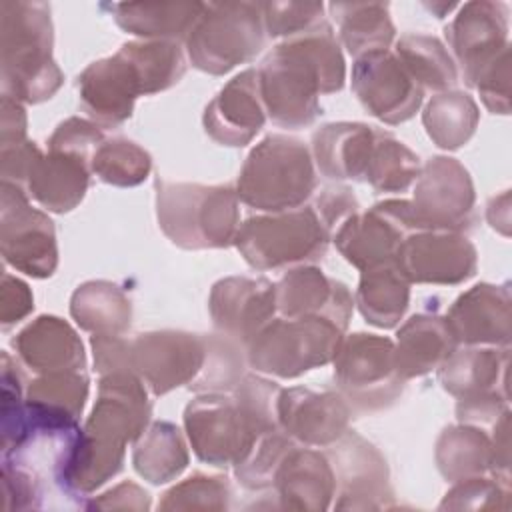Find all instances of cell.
Segmentation results:
<instances>
[{"instance_id":"cell-34","label":"cell","mask_w":512,"mask_h":512,"mask_svg":"<svg viewBox=\"0 0 512 512\" xmlns=\"http://www.w3.org/2000/svg\"><path fill=\"white\" fill-rule=\"evenodd\" d=\"M70 314L82 330L92 334H122L130 326L132 304L120 286L92 280L72 294Z\"/></svg>"},{"instance_id":"cell-9","label":"cell","mask_w":512,"mask_h":512,"mask_svg":"<svg viewBox=\"0 0 512 512\" xmlns=\"http://www.w3.org/2000/svg\"><path fill=\"white\" fill-rule=\"evenodd\" d=\"M338 394L352 414H374L390 408L404 382L394 364V342L386 336L356 332L342 338L334 356Z\"/></svg>"},{"instance_id":"cell-26","label":"cell","mask_w":512,"mask_h":512,"mask_svg":"<svg viewBox=\"0 0 512 512\" xmlns=\"http://www.w3.org/2000/svg\"><path fill=\"white\" fill-rule=\"evenodd\" d=\"M12 346L20 364L36 374L74 372L86 368V354L80 336L58 316H38L12 338Z\"/></svg>"},{"instance_id":"cell-12","label":"cell","mask_w":512,"mask_h":512,"mask_svg":"<svg viewBox=\"0 0 512 512\" xmlns=\"http://www.w3.org/2000/svg\"><path fill=\"white\" fill-rule=\"evenodd\" d=\"M410 204L420 230L462 232L476 220L472 178L448 156H434L420 168Z\"/></svg>"},{"instance_id":"cell-13","label":"cell","mask_w":512,"mask_h":512,"mask_svg":"<svg viewBox=\"0 0 512 512\" xmlns=\"http://www.w3.org/2000/svg\"><path fill=\"white\" fill-rule=\"evenodd\" d=\"M418 230L410 200L392 198L374 204L368 212L352 214L336 228L332 240L352 266L366 270L392 262L404 238Z\"/></svg>"},{"instance_id":"cell-31","label":"cell","mask_w":512,"mask_h":512,"mask_svg":"<svg viewBox=\"0 0 512 512\" xmlns=\"http://www.w3.org/2000/svg\"><path fill=\"white\" fill-rule=\"evenodd\" d=\"M204 4L200 2H132L114 4L116 24L146 40H186Z\"/></svg>"},{"instance_id":"cell-52","label":"cell","mask_w":512,"mask_h":512,"mask_svg":"<svg viewBox=\"0 0 512 512\" xmlns=\"http://www.w3.org/2000/svg\"><path fill=\"white\" fill-rule=\"evenodd\" d=\"M34 308V296L26 282L4 272L0 286V324L4 330L26 318Z\"/></svg>"},{"instance_id":"cell-45","label":"cell","mask_w":512,"mask_h":512,"mask_svg":"<svg viewBox=\"0 0 512 512\" xmlns=\"http://www.w3.org/2000/svg\"><path fill=\"white\" fill-rule=\"evenodd\" d=\"M230 484L224 476L192 474L172 486L158 502L160 510H226L230 502Z\"/></svg>"},{"instance_id":"cell-42","label":"cell","mask_w":512,"mask_h":512,"mask_svg":"<svg viewBox=\"0 0 512 512\" xmlns=\"http://www.w3.org/2000/svg\"><path fill=\"white\" fill-rule=\"evenodd\" d=\"M92 172L106 184L112 186H136L150 174V154L136 142L126 138L104 140L90 162Z\"/></svg>"},{"instance_id":"cell-40","label":"cell","mask_w":512,"mask_h":512,"mask_svg":"<svg viewBox=\"0 0 512 512\" xmlns=\"http://www.w3.org/2000/svg\"><path fill=\"white\" fill-rule=\"evenodd\" d=\"M418 156L390 132L376 130L372 154L364 172L376 192H404L420 174Z\"/></svg>"},{"instance_id":"cell-3","label":"cell","mask_w":512,"mask_h":512,"mask_svg":"<svg viewBox=\"0 0 512 512\" xmlns=\"http://www.w3.org/2000/svg\"><path fill=\"white\" fill-rule=\"evenodd\" d=\"M52 20L44 2L0 4L2 96L38 104L54 96L62 72L52 60Z\"/></svg>"},{"instance_id":"cell-25","label":"cell","mask_w":512,"mask_h":512,"mask_svg":"<svg viewBox=\"0 0 512 512\" xmlns=\"http://www.w3.org/2000/svg\"><path fill=\"white\" fill-rule=\"evenodd\" d=\"M270 490L284 510H326L336 496V476L324 452L296 444L276 468Z\"/></svg>"},{"instance_id":"cell-32","label":"cell","mask_w":512,"mask_h":512,"mask_svg":"<svg viewBox=\"0 0 512 512\" xmlns=\"http://www.w3.org/2000/svg\"><path fill=\"white\" fill-rule=\"evenodd\" d=\"M410 302V282L396 266V260L362 270L356 290L360 314L376 328H394Z\"/></svg>"},{"instance_id":"cell-10","label":"cell","mask_w":512,"mask_h":512,"mask_svg":"<svg viewBox=\"0 0 512 512\" xmlns=\"http://www.w3.org/2000/svg\"><path fill=\"white\" fill-rule=\"evenodd\" d=\"M184 428L194 454L220 468L234 466L266 434L246 416L232 392H206L194 398L184 410Z\"/></svg>"},{"instance_id":"cell-35","label":"cell","mask_w":512,"mask_h":512,"mask_svg":"<svg viewBox=\"0 0 512 512\" xmlns=\"http://www.w3.org/2000/svg\"><path fill=\"white\" fill-rule=\"evenodd\" d=\"M436 466L448 482L484 476L492 466V438L480 426H450L436 442Z\"/></svg>"},{"instance_id":"cell-16","label":"cell","mask_w":512,"mask_h":512,"mask_svg":"<svg viewBox=\"0 0 512 512\" xmlns=\"http://www.w3.org/2000/svg\"><path fill=\"white\" fill-rule=\"evenodd\" d=\"M352 90L366 112L386 124L410 120L424 98V90L390 50H374L356 58Z\"/></svg>"},{"instance_id":"cell-5","label":"cell","mask_w":512,"mask_h":512,"mask_svg":"<svg viewBox=\"0 0 512 512\" xmlns=\"http://www.w3.org/2000/svg\"><path fill=\"white\" fill-rule=\"evenodd\" d=\"M316 188V170L306 144L270 134L248 154L238 182V200L266 214L302 208Z\"/></svg>"},{"instance_id":"cell-4","label":"cell","mask_w":512,"mask_h":512,"mask_svg":"<svg viewBox=\"0 0 512 512\" xmlns=\"http://www.w3.org/2000/svg\"><path fill=\"white\" fill-rule=\"evenodd\" d=\"M156 214L168 240L186 250L226 248L240 228L236 188L156 178Z\"/></svg>"},{"instance_id":"cell-6","label":"cell","mask_w":512,"mask_h":512,"mask_svg":"<svg viewBox=\"0 0 512 512\" xmlns=\"http://www.w3.org/2000/svg\"><path fill=\"white\" fill-rule=\"evenodd\" d=\"M332 234L312 206L258 214L240 224L234 246L258 270L306 266L322 260Z\"/></svg>"},{"instance_id":"cell-55","label":"cell","mask_w":512,"mask_h":512,"mask_svg":"<svg viewBox=\"0 0 512 512\" xmlns=\"http://www.w3.org/2000/svg\"><path fill=\"white\" fill-rule=\"evenodd\" d=\"M84 508L96 510H148L150 508V494L134 482H122L112 490L92 498Z\"/></svg>"},{"instance_id":"cell-14","label":"cell","mask_w":512,"mask_h":512,"mask_svg":"<svg viewBox=\"0 0 512 512\" xmlns=\"http://www.w3.org/2000/svg\"><path fill=\"white\" fill-rule=\"evenodd\" d=\"M326 452L336 476L338 510H382L394 502L390 472L382 452L358 436L346 432Z\"/></svg>"},{"instance_id":"cell-8","label":"cell","mask_w":512,"mask_h":512,"mask_svg":"<svg viewBox=\"0 0 512 512\" xmlns=\"http://www.w3.org/2000/svg\"><path fill=\"white\" fill-rule=\"evenodd\" d=\"M344 330L322 316L274 318L248 344L246 362L262 374L298 378L334 360Z\"/></svg>"},{"instance_id":"cell-17","label":"cell","mask_w":512,"mask_h":512,"mask_svg":"<svg viewBox=\"0 0 512 512\" xmlns=\"http://www.w3.org/2000/svg\"><path fill=\"white\" fill-rule=\"evenodd\" d=\"M396 266L410 284H460L476 272V248L460 232L418 230L404 238Z\"/></svg>"},{"instance_id":"cell-21","label":"cell","mask_w":512,"mask_h":512,"mask_svg":"<svg viewBox=\"0 0 512 512\" xmlns=\"http://www.w3.org/2000/svg\"><path fill=\"white\" fill-rule=\"evenodd\" d=\"M80 106L100 128H116L132 116L140 80L130 62L116 52L114 56L92 62L78 76Z\"/></svg>"},{"instance_id":"cell-48","label":"cell","mask_w":512,"mask_h":512,"mask_svg":"<svg viewBox=\"0 0 512 512\" xmlns=\"http://www.w3.org/2000/svg\"><path fill=\"white\" fill-rule=\"evenodd\" d=\"M42 484L36 474L20 464L2 460V508L34 510L42 506Z\"/></svg>"},{"instance_id":"cell-50","label":"cell","mask_w":512,"mask_h":512,"mask_svg":"<svg viewBox=\"0 0 512 512\" xmlns=\"http://www.w3.org/2000/svg\"><path fill=\"white\" fill-rule=\"evenodd\" d=\"M474 88H478L484 106L494 114H508L510 110V50H506L494 64H490Z\"/></svg>"},{"instance_id":"cell-19","label":"cell","mask_w":512,"mask_h":512,"mask_svg":"<svg viewBox=\"0 0 512 512\" xmlns=\"http://www.w3.org/2000/svg\"><path fill=\"white\" fill-rule=\"evenodd\" d=\"M212 324L246 348V344L276 318L274 284L264 278L230 276L212 286L208 300Z\"/></svg>"},{"instance_id":"cell-28","label":"cell","mask_w":512,"mask_h":512,"mask_svg":"<svg viewBox=\"0 0 512 512\" xmlns=\"http://www.w3.org/2000/svg\"><path fill=\"white\" fill-rule=\"evenodd\" d=\"M90 172V160L48 150V154L36 160L26 182V194L50 212H70L82 202L90 184Z\"/></svg>"},{"instance_id":"cell-15","label":"cell","mask_w":512,"mask_h":512,"mask_svg":"<svg viewBox=\"0 0 512 512\" xmlns=\"http://www.w3.org/2000/svg\"><path fill=\"white\" fill-rule=\"evenodd\" d=\"M204 354V336L188 332H146L130 340L132 372L154 396L190 384L204 364Z\"/></svg>"},{"instance_id":"cell-37","label":"cell","mask_w":512,"mask_h":512,"mask_svg":"<svg viewBox=\"0 0 512 512\" xmlns=\"http://www.w3.org/2000/svg\"><path fill=\"white\" fill-rule=\"evenodd\" d=\"M394 56L422 90L448 92L458 82L456 62L446 46L428 34H404L396 42Z\"/></svg>"},{"instance_id":"cell-18","label":"cell","mask_w":512,"mask_h":512,"mask_svg":"<svg viewBox=\"0 0 512 512\" xmlns=\"http://www.w3.org/2000/svg\"><path fill=\"white\" fill-rule=\"evenodd\" d=\"M446 40L460 64L462 78L474 86L480 74L508 48L506 6L500 2H468L446 26Z\"/></svg>"},{"instance_id":"cell-33","label":"cell","mask_w":512,"mask_h":512,"mask_svg":"<svg viewBox=\"0 0 512 512\" xmlns=\"http://www.w3.org/2000/svg\"><path fill=\"white\" fill-rule=\"evenodd\" d=\"M134 470L150 484H166L188 466V448L178 426L166 420L152 422L134 442Z\"/></svg>"},{"instance_id":"cell-1","label":"cell","mask_w":512,"mask_h":512,"mask_svg":"<svg viewBox=\"0 0 512 512\" xmlns=\"http://www.w3.org/2000/svg\"><path fill=\"white\" fill-rule=\"evenodd\" d=\"M152 404L146 384L134 372L100 378L98 398L84 428L68 448L56 484L66 496H88L124 466L126 444L148 428Z\"/></svg>"},{"instance_id":"cell-2","label":"cell","mask_w":512,"mask_h":512,"mask_svg":"<svg viewBox=\"0 0 512 512\" xmlns=\"http://www.w3.org/2000/svg\"><path fill=\"white\" fill-rule=\"evenodd\" d=\"M258 88L268 118L282 128L310 126L320 114V94L344 86L346 68L328 22L286 38L262 62Z\"/></svg>"},{"instance_id":"cell-51","label":"cell","mask_w":512,"mask_h":512,"mask_svg":"<svg viewBox=\"0 0 512 512\" xmlns=\"http://www.w3.org/2000/svg\"><path fill=\"white\" fill-rule=\"evenodd\" d=\"M42 156L40 148L30 142L28 138L14 144H4L0 154L2 164V182L14 184L26 192L28 176L36 164V160Z\"/></svg>"},{"instance_id":"cell-53","label":"cell","mask_w":512,"mask_h":512,"mask_svg":"<svg viewBox=\"0 0 512 512\" xmlns=\"http://www.w3.org/2000/svg\"><path fill=\"white\" fill-rule=\"evenodd\" d=\"M94 366L104 376L110 372H132L130 340L122 334H94L92 340Z\"/></svg>"},{"instance_id":"cell-43","label":"cell","mask_w":512,"mask_h":512,"mask_svg":"<svg viewBox=\"0 0 512 512\" xmlns=\"http://www.w3.org/2000/svg\"><path fill=\"white\" fill-rule=\"evenodd\" d=\"M286 432L280 428L262 434L250 450L234 464V474L238 482L252 492H266L272 486V478L282 458L296 446Z\"/></svg>"},{"instance_id":"cell-30","label":"cell","mask_w":512,"mask_h":512,"mask_svg":"<svg viewBox=\"0 0 512 512\" xmlns=\"http://www.w3.org/2000/svg\"><path fill=\"white\" fill-rule=\"evenodd\" d=\"M438 380L446 392L462 398L484 394L506 396L508 348L468 346L454 350L438 368Z\"/></svg>"},{"instance_id":"cell-24","label":"cell","mask_w":512,"mask_h":512,"mask_svg":"<svg viewBox=\"0 0 512 512\" xmlns=\"http://www.w3.org/2000/svg\"><path fill=\"white\" fill-rule=\"evenodd\" d=\"M510 292L508 286L478 284L460 294L446 314L458 344L502 346L510 342Z\"/></svg>"},{"instance_id":"cell-22","label":"cell","mask_w":512,"mask_h":512,"mask_svg":"<svg viewBox=\"0 0 512 512\" xmlns=\"http://www.w3.org/2000/svg\"><path fill=\"white\" fill-rule=\"evenodd\" d=\"M276 312L282 318H306L322 316L344 332L352 316V294L348 288L322 274L314 266H298L286 272L278 284H274Z\"/></svg>"},{"instance_id":"cell-36","label":"cell","mask_w":512,"mask_h":512,"mask_svg":"<svg viewBox=\"0 0 512 512\" xmlns=\"http://www.w3.org/2000/svg\"><path fill=\"white\" fill-rule=\"evenodd\" d=\"M328 10L338 22L340 38L352 56L388 50L394 40V24L388 4L382 2H336Z\"/></svg>"},{"instance_id":"cell-29","label":"cell","mask_w":512,"mask_h":512,"mask_svg":"<svg viewBox=\"0 0 512 512\" xmlns=\"http://www.w3.org/2000/svg\"><path fill=\"white\" fill-rule=\"evenodd\" d=\"M456 348L458 342L446 318L438 314H414L396 334V372L402 380L424 376L436 370Z\"/></svg>"},{"instance_id":"cell-39","label":"cell","mask_w":512,"mask_h":512,"mask_svg":"<svg viewBox=\"0 0 512 512\" xmlns=\"http://www.w3.org/2000/svg\"><path fill=\"white\" fill-rule=\"evenodd\" d=\"M476 102L456 90L436 94L422 114L424 128L436 146L444 150H456L464 146L478 126Z\"/></svg>"},{"instance_id":"cell-27","label":"cell","mask_w":512,"mask_h":512,"mask_svg":"<svg viewBox=\"0 0 512 512\" xmlns=\"http://www.w3.org/2000/svg\"><path fill=\"white\" fill-rule=\"evenodd\" d=\"M376 128L362 122H330L312 136V154L318 170L332 180H362Z\"/></svg>"},{"instance_id":"cell-41","label":"cell","mask_w":512,"mask_h":512,"mask_svg":"<svg viewBox=\"0 0 512 512\" xmlns=\"http://www.w3.org/2000/svg\"><path fill=\"white\" fill-rule=\"evenodd\" d=\"M204 342V364L196 378L188 384L190 390L198 394L232 392L236 384L244 378L246 348L224 334L204 336Z\"/></svg>"},{"instance_id":"cell-44","label":"cell","mask_w":512,"mask_h":512,"mask_svg":"<svg viewBox=\"0 0 512 512\" xmlns=\"http://www.w3.org/2000/svg\"><path fill=\"white\" fill-rule=\"evenodd\" d=\"M88 398V376L84 370L36 374L26 386V400L66 412L74 418L82 416Z\"/></svg>"},{"instance_id":"cell-46","label":"cell","mask_w":512,"mask_h":512,"mask_svg":"<svg viewBox=\"0 0 512 512\" xmlns=\"http://www.w3.org/2000/svg\"><path fill=\"white\" fill-rule=\"evenodd\" d=\"M508 510L510 508V490L508 484L498 478H466L454 482L452 490L446 492L440 502V510Z\"/></svg>"},{"instance_id":"cell-38","label":"cell","mask_w":512,"mask_h":512,"mask_svg":"<svg viewBox=\"0 0 512 512\" xmlns=\"http://www.w3.org/2000/svg\"><path fill=\"white\" fill-rule=\"evenodd\" d=\"M134 68L142 94H156L178 84L186 72V60L178 42L134 40L118 50Z\"/></svg>"},{"instance_id":"cell-23","label":"cell","mask_w":512,"mask_h":512,"mask_svg":"<svg viewBox=\"0 0 512 512\" xmlns=\"http://www.w3.org/2000/svg\"><path fill=\"white\" fill-rule=\"evenodd\" d=\"M258 72L248 68L234 76L206 106L204 130L222 146H246L264 126Z\"/></svg>"},{"instance_id":"cell-47","label":"cell","mask_w":512,"mask_h":512,"mask_svg":"<svg viewBox=\"0 0 512 512\" xmlns=\"http://www.w3.org/2000/svg\"><path fill=\"white\" fill-rule=\"evenodd\" d=\"M324 6L318 2H264L262 18L266 34L272 38H292L312 30L322 22Z\"/></svg>"},{"instance_id":"cell-49","label":"cell","mask_w":512,"mask_h":512,"mask_svg":"<svg viewBox=\"0 0 512 512\" xmlns=\"http://www.w3.org/2000/svg\"><path fill=\"white\" fill-rule=\"evenodd\" d=\"M104 140L106 138L98 124H94L92 120L72 116V118L64 120L62 124H58V128L52 132V136L48 140V150L76 154V156H82L92 162L96 148Z\"/></svg>"},{"instance_id":"cell-56","label":"cell","mask_w":512,"mask_h":512,"mask_svg":"<svg viewBox=\"0 0 512 512\" xmlns=\"http://www.w3.org/2000/svg\"><path fill=\"white\" fill-rule=\"evenodd\" d=\"M0 112H2L0 144L4 146V144H14V142L26 140V112H24L22 102H18L10 96H2Z\"/></svg>"},{"instance_id":"cell-54","label":"cell","mask_w":512,"mask_h":512,"mask_svg":"<svg viewBox=\"0 0 512 512\" xmlns=\"http://www.w3.org/2000/svg\"><path fill=\"white\" fill-rule=\"evenodd\" d=\"M318 214V218L322 220V224L328 228L330 234L336 232V228L348 220L352 214L358 212V200L356 196L350 192V188H328L324 190L316 204L312 206Z\"/></svg>"},{"instance_id":"cell-7","label":"cell","mask_w":512,"mask_h":512,"mask_svg":"<svg viewBox=\"0 0 512 512\" xmlns=\"http://www.w3.org/2000/svg\"><path fill=\"white\" fill-rule=\"evenodd\" d=\"M266 40L260 2H208L186 38L194 68L220 76L250 62Z\"/></svg>"},{"instance_id":"cell-20","label":"cell","mask_w":512,"mask_h":512,"mask_svg":"<svg viewBox=\"0 0 512 512\" xmlns=\"http://www.w3.org/2000/svg\"><path fill=\"white\" fill-rule=\"evenodd\" d=\"M352 410L338 392L288 388L278 396V426L294 442L328 448L348 432Z\"/></svg>"},{"instance_id":"cell-11","label":"cell","mask_w":512,"mask_h":512,"mask_svg":"<svg viewBox=\"0 0 512 512\" xmlns=\"http://www.w3.org/2000/svg\"><path fill=\"white\" fill-rule=\"evenodd\" d=\"M0 248L6 264L32 278H48L58 266L52 220L30 206L28 194L2 182Z\"/></svg>"}]
</instances>
